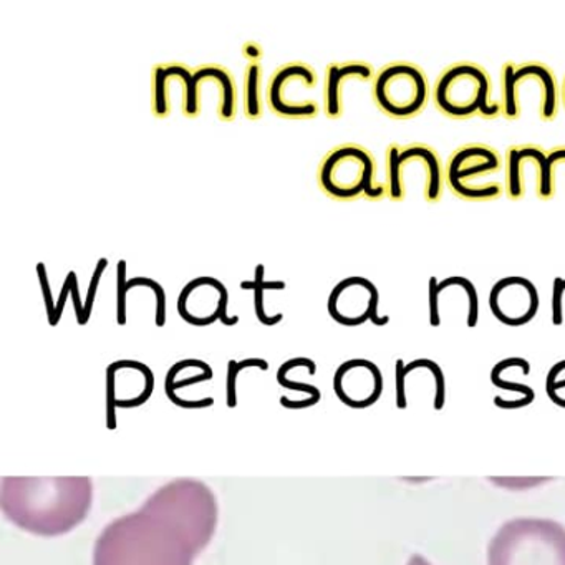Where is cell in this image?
Segmentation results:
<instances>
[{"mask_svg":"<svg viewBox=\"0 0 565 565\" xmlns=\"http://www.w3.org/2000/svg\"><path fill=\"white\" fill-rule=\"evenodd\" d=\"M216 524L213 491L198 479H177L102 531L94 565H193Z\"/></svg>","mask_w":565,"mask_h":565,"instance_id":"1","label":"cell"},{"mask_svg":"<svg viewBox=\"0 0 565 565\" xmlns=\"http://www.w3.org/2000/svg\"><path fill=\"white\" fill-rule=\"evenodd\" d=\"M94 502L87 476H6L0 504L6 518L32 534L55 537L85 521Z\"/></svg>","mask_w":565,"mask_h":565,"instance_id":"2","label":"cell"},{"mask_svg":"<svg viewBox=\"0 0 565 565\" xmlns=\"http://www.w3.org/2000/svg\"><path fill=\"white\" fill-rule=\"evenodd\" d=\"M488 565H565V527L552 519L519 518L488 545Z\"/></svg>","mask_w":565,"mask_h":565,"instance_id":"3","label":"cell"},{"mask_svg":"<svg viewBox=\"0 0 565 565\" xmlns=\"http://www.w3.org/2000/svg\"><path fill=\"white\" fill-rule=\"evenodd\" d=\"M492 90L491 75L482 65L456 62L436 78L431 102L449 120H495L502 117V105L492 98Z\"/></svg>","mask_w":565,"mask_h":565,"instance_id":"4","label":"cell"},{"mask_svg":"<svg viewBox=\"0 0 565 565\" xmlns=\"http://www.w3.org/2000/svg\"><path fill=\"white\" fill-rule=\"evenodd\" d=\"M386 198L393 203L419 194L436 204L445 194V163L435 148L425 143H392L386 150Z\"/></svg>","mask_w":565,"mask_h":565,"instance_id":"5","label":"cell"},{"mask_svg":"<svg viewBox=\"0 0 565 565\" xmlns=\"http://www.w3.org/2000/svg\"><path fill=\"white\" fill-rule=\"evenodd\" d=\"M446 188L458 200L489 203L505 194L504 158L484 143L456 148L445 161Z\"/></svg>","mask_w":565,"mask_h":565,"instance_id":"6","label":"cell"},{"mask_svg":"<svg viewBox=\"0 0 565 565\" xmlns=\"http://www.w3.org/2000/svg\"><path fill=\"white\" fill-rule=\"evenodd\" d=\"M375 157L362 145L345 143L332 148L317 170L319 188L333 201H382L386 184L376 181Z\"/></svg>","mask_w":565,"mask_h":565,"instance_id":"7","label":"cell"},{"mask_svg":"<svg viewBox=\"0 0 565 565\" xmlns=\"http://www.w3.org/2000/svg\"><path fill=\"white\" fill-rule=\"evenodd\" d=\"M535 104L542 121H554L561 110V85L548 65L542 62H505L501 68L502 118L521 120L525 102Z\"/></svg>","mask_w":565,"mask_h":565,"instance_id":"8","label":"cell"},{"mask_svg":"<svg viewBox=\"0 0 565 565\" xmlns=\"http://www.w3.org/2000/svg\"><path fill=\"white\" fill-rule=\"evenodd\" d=\"M433 87L428 75L412 62L383 65L372 82L376 108L392 120H412L431 102Z\"/></svg>","mask_w":565,"mask_h":565,"instance_id":"9","label":"cell"},{"mask_svg":"<svg viewBox=\"0 0 565 565\" xmlns=\"http://www.w3.org/2000/svg\"><path fill=\"white\" fill-rule=\"evenodd\" d=\"M319 84L316 71L303 62L280 65L266 88L267 107L286 120H312L320 114L319 102L307 98L306 92Z\"/></svg>","mask_w":565,"mask_h":565,"instance_id":"10","label":"cell"},{"mask_svg":"<svg viewBox=\"0 0 565 565\" xmlns=\"http://www.w3.org/2000/svg\"><path fill=\"white\" fill-rule=\"evenodd\" d=\"M379 307V287L362 276L340 280L327 300L330 319L343 327H360L366 322L376 327L388 326L390 317H380Z\"/></svg>","mask_w":565,"mask_h":565,"instance_id":"11","label":"cell"},{"mask_svg":"<svg viewBox=\"0 0 565 565\" xmlns=\"http://www.w3.org/2000/svg\"><path fill=\"white\" fill-rule=\"evenodd\" d=\"M230 290L216 277L201 276L190 280L178 296V316L193 327H210L221 322L226 327L239 323V316L231 317Z\"/></svg>","mask_w":565,"mask_h":565,"instance_id":"12","label":"cell"},{"mask_svg":"<svg viewBox=\"0 0 565 565\" xmlns=\"http://www.w3.org/2000/svg\"><path fill=\"white\" fill-rule=\"evenodd\" d=\"M461 317L468 329H476L481 316V300L475 282L468 277L449 276L445 279L431 277L428 282L429 326L441 327L446 317Z\"/></svg>","mask_w":565,"mask_h":565,"instance_id":"13","label":"cell"},{"mask_svg":"<svg viewBox=\"0 0 565 565\" xmlns=\"http://www.w3.org/2000/svg\"><path fill=\"white\" fill-rule=\"evenodd\" d=\"M489 312L502 326L519 329L527 326L541 310L537 286L527 277L508 276L489 290Z\"/></svg>","mask_w":565,"mask_h":565,"instance_id":"14","label":"cell"},{"mask_svg":"<svg viewBox=\"0 0 565 565\" xmlns=\"http://www.w3.org/2000/svg\"><path fill=\"white\" fill-rule=\"evenodd\" d=\"M333 390L340 402L350 408H369L382 396V370L366 359L347 360L337 369Z\"/></svg>","mask_w":565,"mask_h":565,"instance_id":"15","label":"cell"},{"mask_svg":"<svg viewBox=\"0 0 565 565\" xmlns=\"http://www.w3.org/2000/svg\"><path fill=\"white\" fill-rule=\"evenodd\" d=\"M154 375L137 360H118L107 369V399L110 408H134L150 399Z\"/></svg>","mask_w":565,"mask_h":565,"instance_id":"16","label":"cell"},{"mask_svg":"<svg viewBox=\"0 0 565 565\" xmlns=\"http://www.w3.org/2000/svg\"><path fill=\"white\" fill-rule=\"evenodd\" d=\"M529 171L541 174L555 186L547 150L532 143L509 147L504 154L505 196L509 200H524L527 193Z\"/></svg>","mask_w":565,"mask_h":565,"instance_id":"17","label":"cell"},{"mask_svg":"<svg viewBox=\"0 0 565 565\" xmlns=\"http://www.w3.org/2000/svg\"><path fill=\"white\" fill-rule=\"evenodd\" d=\"M376 72L372 64L362 61L335 62L327 65L326 87H323V110L330 120H339L343 115V87L349 82H373Z\"/></svg>","mask_w":565,"mask_h":565,"instance_id":"18","label":"cell"},{"mask_svg":"<svg viewBox=\"0 0 565 565\" xmlns=\"http://www.w3.org/2000/svg\"><path fill=\"white\" fill-rule=\"evenodd\" d=\"M191 84H213L220 92V107H217L220 120L226 124L236 120L237 87L226 67L216 64L200 65L196 71H193Z\"/></svg>","mask_w":565,"mask_h":565,"instance_id":"19","label":"cell"},{"mask_svg":"<svg viewBox=\"0 0 565 565\" xmlns=\"http://www.w3.org/2000/svg\"><path fill=\"white\" fill-rule=\"evenodd\" d=\"M241 289L254 294V312H256V319L259 320L263 326L274 327L282 322L284 313L269 316V313L266 312V300L264 299H266V292H280V290L286 289V282H284V280H266V267H264L263 264H257L254 279L241 282Z\"/></svg>","mask_w":565,"mask_h":565,"instance_id":"20","label":"cell"},{"mask_svg":"<svg viewBox=\"0 0 565 565\" xmlns=\"http://www.w3.org/2000/svg\"><path fill=\"white\" fill-rule=\"evenodd\" d=\"M191 68L184 64H161L154 65L153 68V82H151V88H153V100H151V110L153 115L160 120L167 118L171 114V102H170V85L171 82L177 81L181 75L190 72Z\"/></svg>","mask_w":565,"mask_h":565,"instance_id":"21","label":"cell"},{"mask_svg":"<svg viewBox=\"0 0 565 565\" xmlns=\"http://www.w3.org/2000/svg\"><path fill=\"white\" fill-rule=\"evenodd\" d=\"M263 67L249 64L244 77V115L247 120L257 121L263 118Z\"/></svg>","mask_w":565,"mask_h":565,"instance_id":"22","label":"cell"},{"mask_svg":"<svg viewBox=\"0 0 565 565\" xmlns=\"http://www.w3.org/2000/svg\"><path fill=\"white\" fill-rule=\"evenodd\" d=\"M491 383L495 388L504 390V392H511L512 395H514L512 409L522 408V406L531 405V403L534 402V390H532L531 386L525 385V383L511 380L504 360H501V362L495 363V365L492 366Z\"/></svg>","mask_w":565,"mask_h":565,"instance_id":"23","label":"cell"},{"mask_svg":"<svg viewBox=\"0 0 565 565\" xmlns=\"http://www.w3.org/2000/svg\"><path fill=\"white\" fill-rule=\"evenodd\" d=\"M213 379V370L203 360L194 359L193 366H191L190 375L186 379H181L180 375L170 370L167 375V393L170 398L177 395L178 390L184 386L198 385V383L207 382Z\"/></svg>","mask_w":565,"mask_h":565,"instance_id":"24","label":"cell"},{"mask_svg":"<svg viewBox=\"0 0 565 565\" xmlns=\"http://www.w3.org/2000/svg\"><path fill=\"white\" fill-rule=\"evenodd\" d=\"M107 267V257H102V259L98 260L97 266H95L94 276H92L90 284H88L87 297H85L84 316H82V320L78 322V326H87V323L90 322L95 300H97L98 296V287H100L102 277H104Z\"/></svg>","mask_w":565,"mask_h":565,"instance_id":"25","label":"cell"},{"mask_svg":"<svg viewBox=\"0 0 565 565\" xmlns=\"http://www.w3.org/2000/svg\"><path fill=\"white\" fill-rule=\"evenodd\" d=\"M545 392L548 398L557 405L558 399L562 398V393L565 392V360L555 363L547 373L545 380Z\"/></svg>","mask_w":565,"mask_h":565,"instance_id":"26","label":"cell"},{"mask_svg":"<svg viewBox=\"0 0 565 565\" xmlns=\"http://www.w3.org/2000/svg\"><path fill=\"white\" fill-rule=\"evenodd\" d=\"M565 277H555L551 294V322L554 327L564 326Z\"/></svg>","mask_w":565,"mask_h":565,"instance_id":"27","label":"cell"},{"mask_svg":"<svg viewBox=\"0 0 565 565\" xmlns=\"http://www.w3.org/2000/svg\"><path fill=\"white\" fill-rule=\"evenodd\" d=\"M39 284H41L42 296L45 300V310H47L49 326L52 327L55 319V309H57V302L54 300V294H52L51 280H49L47 267L44 263H39L38 267Z\"/></svg>","mask_w":565,"mask_h":565,"instance_id":"28","label":"cell"},{"mask_svg":"<svg viewBox=\"0 0 565 565\" xmlns=\"http://www.w3.org/2000/svg\"><path fill=\"white\" fill-rule=\"evenodd\" d=\"M67 279L71 280V299L72 303H74V312H75V319H77V323L81 322L82 316H84V302L85 300L82 299L81 296V286H78V276L75 270H71V273L67 274Z\"/></svg>","mask_w":565,"mask_h":565,"instance_id":"29","label":"cell"},{"mask_svg":"<svg viewBox=\"0 0 565 565\" xmlns=\"http://www.w3.org/2000/svg\"><path fill=\"white\" fill-rule=\"evenodd\" d=\"M548 161H551L554 180L558 174L565 173V145H561V147H554L552 150H548Z\"/></svg>","mask_w":565,"mask_h":565,"instance_id":"30","label":"cell"},{"mask_svg":"<svg viewBox=\"0 0 565 565\" xmlns=\"http://www.w3.org/2000/svg\"><path fill=\"white\" fill-rule=\"evenodd\" d=\"M244 57L249 58L250 64H259V58L263 57V47L256 42H246L243 47Z\"/></svg>","mask_w":565,"mask_h":565,"instance_id":"31","label":"cell"},{"mask_svg":"<svg viewBox=\"0 0 565 565\" xmlns=\"http://www.w3.org/2000/svg\"><path fill=\"white\" fill-rule=\"evenodd\" d=\"M406 565H433V564H431V562L426 561V558L423 557V555L415 554V555H412V557H409L408 564H406Z\"/></svg>","mask_w":565,"mask_h":565,"instance_id":"32","label":"cell"},{"mask_svg":"<svg viewBox=\"0 0 565 565\" xmlns=\"http://www.w3.org/2000/svg\"><path fill=\"white\" fill-rule=\"evenodd\" d=\"M561 104H562V107L565 108V77H564V82H562V85H561Z\"/></svg>","mask_w":565,"mask_h":565,"instance_id":"33","label":"cell"}]
</instances>
